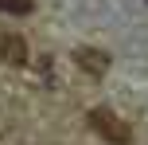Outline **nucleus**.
Masks as SVG:
<instances>
[{
	"label": "nucleus",
	"instance_id": "obj_1",
	"mask_svg": "<svg viewBox=\"0 0 148 145\" xmlns=\"http://www.w3.org/2000/svg\"><path fill=\"white\" fill-rule=\"evenodd\" d=\"M90 126H94V133H101V137L113 141V145H129V141H133V130H129L113 110H105V106L90 110Z\"/></svg>",
	"mask_w": 148,
	"mask_h": 145
},
{
	"label": "nucleus",
	"instance_id": "obj_4",
	"mask_svg": "<svg viewBox=\"0 0 148 145\" xmlns=\"http://www.w3.org/2000/svg\"><path fill=\"white\" fill-rule=\"evenodd\" d=\"M0 12H16V16H23V12H31V0H0Z\"/></svg>",
	"mask_w": 148,
	"mask_h": 145
},
{
	"label": "nucleus",
	"instance_id": "obj_2",
	"mask_svg": "<svg viewBox=\"0 0 148 145\" xmlns=\"http://www.w3.org/2000/svg\"><path fill=\"white\" fill-rule=\"evenodd\" d=\"M0 63H12V67H23L27 63V43L16 31H0Z\"/></svg>",
	"mask_w": 148,
	"mask_h": 145
},
{
	"label": "nucleus",
	"instance_id": "obj_3",
	"mask_svg": "<svg viewBox=\"0 0 148 145\" xmlns=\"http://www.w3.org/2000/svg\"><path fill=\"white\" fill-rule=\"evenodd\" d=\"M78 63L86 71H94V75H105V67H109V59L101 51H94V47H78Z\"/></svg>",
	"mask_w": 148,
	"mask_h": 145
}]
</instances>
